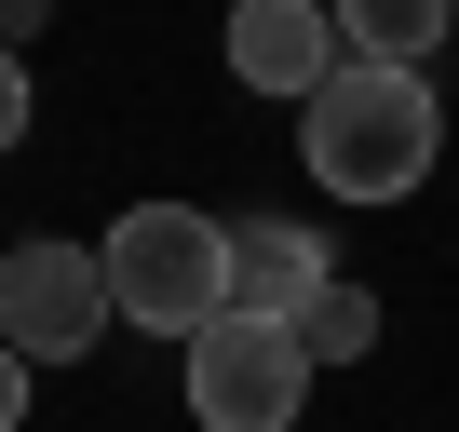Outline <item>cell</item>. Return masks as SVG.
<instances>
[{
    "instance_id": "cell-1",
    "label": "cell",
    "mask_w": 459,
    "mask_h": 432,
    "mask_svg": "<svg viewBox=\"0 0 459 432\" xmlns=\"http://www.w3.org/2000/svg\"><path fill=\"white\" fill-rule=\"evenodd\" d=\"M298 149H311V189H338V203H405L432 162H446V108H432V82L419 68H338L311 108H298Z\"/></svg>"
},
{
    "instance_id": "cell-2",
    "label": "cell",
    "mask_w": 459,
    "mask_h": 432,
    "mask_svg": "<svg viewBox=\"0 0 459 432\" xmlns=\"http://www.w3.org/2000/svg\"><path fill=\"white\" fill-rule=\"evenodd\" d=\"M95 257H108V298H122V324L203 338V324L230 311V230H216V216H189V203H135V216H122Z\"/></svg>"
},
{
    "instance_id": "cell-3",
    "label": "cell",
    "mask_w": 459,
    "mask_h": 432,
    "mask_svg": "<svg viewBox=\"0 0 459 432\" xmlns=\"http://www.w3.org/2000/svg\"><path fill=\"white\" fill-rule=\"evenodd\" d=\"M311 338L284 324V311H216L203 338H189V419L203 432H298V405H311Z\"/></svg>"
},
{
    "instance_id": "cell-4",
    "label": "cell",
    "mask_w": 459,
    "mask_h": 432,
    "mask_svg": "<svg viewBox=\"0 0 459 432\" xmlns=\"http://www.w3.org/2000/svg\"><path fill=\"white\" fill-rule=\"evenodd\" d=\"M108 257L95 244H14L0 257V338H14L28 365H68V351H95L108 338Z\"/></svg>"
},
{
    "instance_id": "cell-5",
    "label": "cell",
    "mask_w": 459,
    "mask_h": 432,
    "mask_svg": "<svg viewBox=\"0 0 459 432\" xmlns=\"http://www.w3.org/2000/svg\"><path fill=\"white\" fill-rule=\"evenodd\" d=\"M338 68H351L338 55V0H230V82H244V95L311 108Z\"/></svg>"
},
{
    "instance_id": "cell-6",
    "label": "cell",
    "mask_w": 459,
    "mask_h": 432,
    "mask_svg": "<svg viewBox=\"0 0 459 432\" xmlns=\"http://www.w3.org/2000/svg\"><path fill=\"white\" fill-rule=\"evenodd\" d=\"M338 284V257H325V230H298V216H271V230H230V311H311Z\"/></svg>"
},
{
    "instance_id": "cell-7",
    "label": "cell",
    "mask_w": 459,
    "mask_h": 432,
    "mask_svg": "<svg viewBox=\"0 0 459 432\" xmlns=\"http://www.w3.org/2000/svg\"><path fill=\"white\" fill-rule=\"evenodd\" d=\"M446 28H459V0H338V55L365 68H432Z\"/></svg>"
},
{
    "instance_id": "cell-8",
    "label": "cell",
    "mask_w": 459,
    "mask_h": 432,
    "mask_svg": "<svg viewBox=\"0 0 459 432\" xmlns=\"http://www.w3.org/2000/svg\"><path fill=\"white\" fill-rule=\"evenodd\" d=\"M378 324H392V311H378V298H365L351 271H338V284H325V298L298 311V338H311V365H365V351H378Z\"/></svg>"
},
{
    "instance_id": "cell-9",
    "label": "cell",
    "mask_w": 459,
    "mask_h": 432,
    "mask_svg": "<svg viewBox=\"0 0 459 432\" xmlns=\"http://www.w3.org/2000/svg\"><path fill=\"white\" fill-rule=\"evenodd\" d=\"M14 135H28V55L0 41V149H14Z\"/></svg>"
},
{
    "instance_id": "cell-10",
    "label": "cell",
    "mask_w": 459,
    "mask_h": 432,
    "mask_svg": "<svg viewBox=\"0 0 459 432\" xmlns=\"http://www.w3.org/2000/svg\"><path fill=\"white\" fill-rule=\"evenodd\" d=\"M14 419H28V351L0 338V432H14Z\"/></svg>"
},
{
    "instance_id": "cell-11",
    "label": "cell",
    "mask_w": 459,
    "mask_h": 432,
    "mask_svg": "<svg viewBox=\"0 0 459 432\" xmlns=\"http://www.w3.org/2000/svg\"><path fill=\"white\" fill-rule=\"evenodd\" d=\"M41 14H55V0H0V41L28 55V41H41Z\"/></svg>"
}]
</instances>
